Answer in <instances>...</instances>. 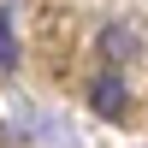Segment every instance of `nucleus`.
Masks as SVG:
<instances>
[{"label": "nucleus", "instance_id": "1", "mask_svg": "<svg viewBox=\"0 0 148 148\" xmlns=\"http://www.w3.org/2000/svg\"><path fill=\"white\" fill-rule=\"evenodd\" d=\"M89 107H95L101 119H119V113L130 107V89L119 83V71H101V77L89 83Z\"/></svg>", "mask_w": 148, "mask_h": 148}, {"label": "nucleus", "instance_id": "2", "mask_svg": "<svg viewBox=\"0 0 148 148\" xmlns=\"http://www.w3.org/2000/svg\"><path fill=\"white\" fill-rule=\"evenodd\" d=\"M101 53H107V59H130V53H136V36H130L125 24H113V30L101 36Z\"/></svg>", "mask_w": 148, "mask_h": 148}, {"label": "nucleus", "instance_id": "3", "mask_svg": "<svg viewBox=\"0 0 148 148\" xmlns=\"http://www.w3.org/2000/svg\"><path fill=\"white\" fill-rule=\"evenodd\" d=\"M0 65H18V42H12V12L0 6Z\"/></svg>", "mask_w": 148, "mask_h": 148}]
</instances>
